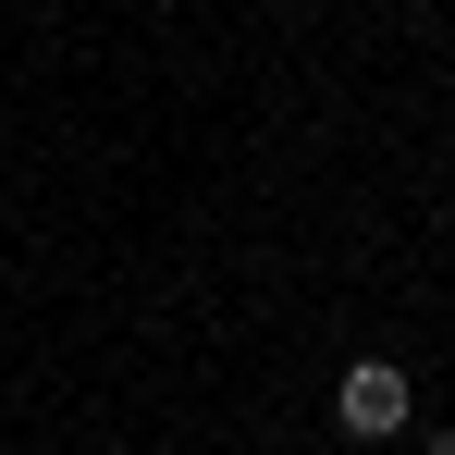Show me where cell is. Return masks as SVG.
Returning <instances> with one entry per match:
<instances>
[{
    "instance_id": "obj_1",
    "label": "cell",
    "mask_w": 455,
    "mask_h": 455,
    "mask_svg": "<svg viewBox=\"0 0 455 455\" xmlns=\"http://www.w3.org/2000/svg\"><path fill=\"white\" fill-rule=\"evenodd\" d=\"M332 431H345V443H394V431H419V381L394 370V357H345V370H332Z\"/></svg>"
},
{
    "instance_id": "obj_2",
    "label": "cell",
    "mask_w": 455,
    "mask_h": 455,
    "mask_svg": "<svg viewBox=\"0 0 455 455\" xmlns=\"http://www.w3.org/2000/svg\"><path fill=\"white\" fill-rule=\"evenodd\" d=\"M419 455H455V431H419Z\"/></svg>"
}]
</instances>
